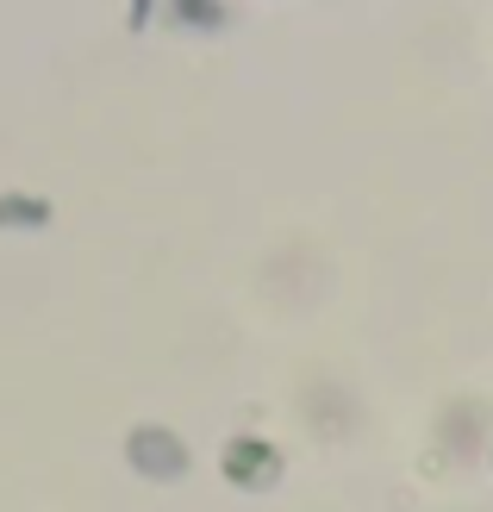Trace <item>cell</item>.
Segmentation results:
<instances>
[{"mask_svg": "<svg viewBox=\"0 0 493 512\" xmlns=\"http://www.w3.org/2000/svg\"><path fill=\"white\" fill-rule=\"evenodd\" d=\"M132 456L144 463V475H181L175 438H157V431H138V438H132Z\"/></svg>", "mask_w": 493, "mask_h": 512, "instance_id": "6da1fadb", "label": "cell"}]
</instances>
